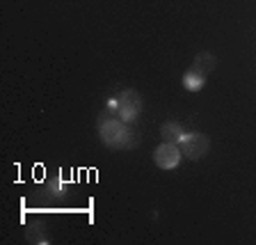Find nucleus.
<instances>
[{"mask_svg": "<svg viewBox=\"0 0 256 245\" xmlns=\"http://www.w3.org/2000/svg\"><path fill=\"white\" fill-rule=\"evenodd\" d=\"M183 85H186L188 90L197 92V90H202V87L206 85V78H204V76H199V74H192V71H188V74L183 76Z\"/></svg>", "mask_w": 256, "mask_h": 245, "instance_id": "0eeeda50", "label": "nucleus"}, {"mask_svg": "<svg viewBox=\"0 0 256 245\" xmlns=\"http://www.w3.org/2000/svg\"><path fill=\"white\" fill-rule=\"evenodd\" d=\"M160 135H162V142L178 144V142L183 140V135H186V131H183L181 124L167 122V124H162V128H160Z\"/></svg>", "mask_w": 256, "mask_h": 245, "instance_id": "423d86ee", "label": "nucleus"}, {"mask_svg": "<svg viewBox=\"0 0 256 245\" xmlns=\"http://www.w3.org/2000/svg\"><path fill=\"white\" fill-rule=\"evenodd\" d=\"M178 160H181V149H178V144L172 142H162L154 154V163L160 170H174Z\"/></svg>", "mask_w": 256, "mask_h": 245, "instance_id": "20e7f679", "label": "nucleus"}, {"mask_svg": "<svg viewBox=\"0 0 256 245\" xmlns=\"http://www.w3.org/2000/svg\"><path fill=\"white\" fill-rule=\"evenodd\" d=\"M215 64H218V60H215L213 53H199L197 58H194V62H192L190 71H192V74H199V76H204V78H206V76L215 69Z\"/></svg>", "mask_w": 256, "mask_h": 245, "instance_id": "39448f33", "label": "nucleus"}, {"mask_svg": "<svg viewBox=\"0 0 256 245\" xmlns=\"http://www.w3.org/2000/svg\"><path fill=\"white\" fill-rule=\"evenodd\" d=\"M178 147H181V154L186 156V158L199 160L208 154L210 140H208V135H204V133H186L183 140L178 142Z\"/></svg>", "mask_w": 256, "mask_h": 245, "instance_id": "f03ea898", "label": "nucleus"}, {"mask_svg": "<svg viewBox=\"0 0 256 245\" xmlns=\"http://www.w3.org/2000/svg\"><path fill=\"white\" fill-rule=\"evenodd\" d=\"M98 133H101L103 142L108 147H112V149H130V144H133V135L126 128V124L114 117H106L103 115L98 119Z\"/></svg>", "mask_w": 256, "mask_h": 245, "instance_id": "f257e3e1", "label": "nucleus"}, {"mask_svg": "<svg viewBox=\"0 0 256 245\" xmlns=\"http://www.w3.org/2000/svg\"><path fill=\"white\" fill-rule=\"evenodd\" d=\"M142 110V96L135 90H124L117 99V112L122 122H133Z\"/></svg>", "mask_w": 256, "mask_h": 245, "instance_id": "7ed1b4c3", "label": "nucleus"}]
</instances>
